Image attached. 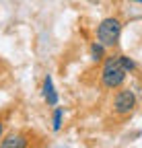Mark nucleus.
Instances as JSON below:
<instances>
[{"label":"nucleus","mask_w":142,"mask_h":148,"mask_svg":"<svg viewBox=\"0 0 142 148\" xmlns=\"http://www.w3.org/2000/svg\"><path fill=\"white\" fill-rule=\"evenodd\" d=\"M43 97H45V103L47 105L56 107L58 95H56V90H54V84H51V76H45V80H43Z\"/></svg>","instance_id":"39448f33"},{"label":"nucleus","mask_w":142,"mask_h":148,"mask_svg":"<svg viewBox=\"0 0 142 148\" xmlns=\"http://www.w3.org/2000/svg\"><path fill=\"white\" fill-rule=\"evenodd\" d=\"M126 74L128 72H126V68H123L121 62H119V53L109 56V58L105 60L103 68H101V84L105 88H109V90L119 88L123 84V80H126Z\"/></svg>","instance_id":"f257e3e1"},{"label":"nucleus","mask_w":142,"mask_h":148,"mask_svg":"<svg viewBox=\"0 0 142 148\" xmlns=\"http://www.w3.org/2000/svg\"><path fill=\"white\" fill-rule=\"evenodd\" d=\"M119 62H121V66H123V68H126V72L136 70V62H134L132 58H128V56H121V53H119Z\"/></svg>","instance_id":"0eeeda50"},{"label":"nucleus","mask_w":142,"mask_h":148,"mask_svg":"<svg viewBox=\"0 0 142 148\" xmlns=\"http://www.w3.org/2000/svg\"><path fill=\"white\" fill-rule=\"evenodd\" d=\"M132 2H138V4H142V0H132Z\"/></svg>","instance_id":"9d476101"},{"label":"nucleus","mask_w":142,"mask_h":148,"mask_svg":"<svg viewBox=\"0 0 142 148\" xmlns=\"http://www.w3.org/2000/svg\"><path fill=\"white\" fill-rule=\"evenodd\" d=\"M0 146L2 148H21V146H29V142H27L25 134H10L6 138H2Z\"/></svg>","instance_id":"20e7f679"},{"label":"nucleus","mask_w":142,"mask_h":148,"mask_svg":"<svg viewBox=\"0 0 142 148\" xmlns=\"http://www.w3.org/2000/svg\"><path fill=\"white\" fill-rule=\"evenodd\" d=\"M2 138H4V123L0 121V140H2Z\"/></svg>","instance_id":"1a4fd4ad"},{"label":"nucleus","mask_w":142,"mask_h":148,"mask_svg":"<svg viewBox=\"0 0 142 148\" xmlns=\"http://www.w3.org/2000/svg\"><path fill=\"white\" fill-rule=\"evenodd\" d=\"M60 125H62V109L56 107V113H54V130L56 132L60 130Z\"/></svg>","instance_id":"6e6552de"},{"label":"nucleus","mask_w":142,"mask_h":148,"mask_svg":"<svg viewBox=\"0 0 142 148\" xmlns=\"http://www.w3.org/2000/svg\"><path fill=\"white\" fill-rule=\"evenodd\" d=\"M138 99H136V92L130 90V88H119L113 97V113L117 117H126L130 115L134 107H136Z\"/></svg>","instance_id":"7ed1b4c3"},{"label":"nucleus","mask_w":142,"mask_h":148,"mask_svg":"<svg viewBox=\"0 0 142 148\" xmlns=\"http://www.w3.org/2000/svg\"><path fill=\"white\" fill-rule=\"evenodd\" d=\"M121 35V18L119 16H107L97 27V41L105 47H115Z\"/></svg>","instance_id":"f03ea898"},{"label":"nucleus","mask_w":142,"mask_h":148,"mask_svg":"<svg viewBox=\"0 0 142 148\" xmlns=\"http://www.w3.org/2000/svg\"><path fill=\"white\" fill-rule=\"evenodd\" d=\"M103 53H105V45H103V43L97 41V43L91 45V56H93V60H97V62L103 60Z\"/></svg>","instance_id":"423d86ee"}]
</instances>
